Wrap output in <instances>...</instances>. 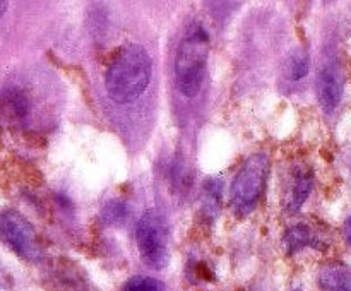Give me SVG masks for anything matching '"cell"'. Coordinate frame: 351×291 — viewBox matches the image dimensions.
Here are the masks:
<instances>
[{
  "instance_id": "6da1fadb",
  "label": "cell",
  "mask_w": 351,
  "mask_h": 291,
  "mask_svg": "<svg viewBox=\"0 0 351 291\" xmlns=\"http://www.w3.org/2000/svg\"><path fill=\"white\" fill-rule=\"evenodd\" d=\"M153 77V60L144 47L125 45L115 53L105 74V88L119 105L132 103L143 94Z\"/></svg>"
},
{
  "instance_id": "7a4b0ae2",
  "label": "cell",
  "mask_w": 351,
  "mask_h": 291,
  "mask_svg": "<svg viewBox=\"0 0 351 291\" xmlns=\"http://www.w3.org/2000/svg\"><path fill=\"white\" fill-rule=\"evenodd\" d=\"M209 57V34L201 23H194L178 45L175 57V86L187 98L201 89Z\"/></svg>"
},
{
  "instance_id": "3957f363",
  "label": "cell",
  "mask_w": 351,
  "mask_h": 291,
  "mask_svg": "<svg viewBox=\"0 0 351 291\" xmlns=\"http://www.w3.org/2000/svg\"><path fill=\"white\" fill-rule=\"evenodd\" d=\"M269 175V157L266 153H254L243 161L232 184V207L245 216L259 202Z\"/></svg>"
},
{
  "instance_id": "277c9868",
  "label": "cell",
  "mask_w": 351,
  "mask_h": 291,
  "mask_svg": "<svg viewBox=\"0 0 351 291\" xmlns=\"http://www.w3.org/2000/svg\"><path fill=\"white\" fill-rule=\"evenodd\" d=\"M136 242L141 259L153 269H163L170 260L168 252V225L165 216L156 209H149L141 216L136 226Z\"/></svg>"
},
{
  "instance_id": "5b68a950",
  "label": "cell",
  "mask_w": 351,
  "mask_h": 291,
  "mask_svg": "<svg viewBox=\"0 0 351 291\" xmlns=\"http://www.w3.org/2000/svg\"><path fill=\"white\" fill-rule=\"evenodd\" d=\"M0 240L23 259L38 260L41 257L36 229L21 212L14 209L0 211Z\"/></svg>"
},
{
  "instance_id": "8992f818",
  "label": "cell",
  "mask_w": 351,
  "mask_h": 291,
  "mask_svg": "<svg viewBox=\"0 0 351 291\" xmlns=\"http://www.w3.org/2000/svg\"><path fill=\"white\" fill-rule=\"evenodd\" d=\"M317 99L324 112H332L339 105L345 91V74L336 60H326L315 81Z\"/></svg>"
},
{
  "instance_id": "52a82bcc",
  "label": "cell",
  "mask_w": 351,
  "mask_h": 291,
  "mask_svg": "<svg viewBox=\"0 0 351 291\" xmlns=\"http://www.w3.org/2000/svg\"><path fill=\"white\" fill-rule=\"evenodd\" d=\"M31 101L19 88H5L0 92V120L7 125H19L27 118Z\"/></svg>"
},
{
  "instance_id": "ba28073f",
  "label": "cell",
  "mask_w": 351,
  "mask_h": 291,
  "mask_svg": "<svg viewBox=\"0 0 351 291\" xmlns=\"http://www.w3.org/2000/svg\"><path fill=\"white\" fill-rule=\"evenodd\" d=\"M319 286L324 291H351V267L331 262L319 273Z\"/></svg>"
},
{
  "instance_id": "9c48e42d",
  "label": "cell",
  "mask_w": 351,
  "mask_h": 291,
  "mask_svg": "<svg viewBox=\"0 0 351 291\" xmlns=\"http://www.w3.org/2000/svg\"><path fill=\"white\" fill-rule=\"evenodd\" d=\"M283 243L287 246L288 255H293L295 252L305 249V246H319V240L315 238L312 229L305 225H297L288 228L283 236Z\"/></svg>"
},
{
  "instance_id": "30bf717a",
  "label": "cell",
  "mask_w": 351,
  "mask_h": 291,
  "mask_svg": "<svg viewBox=\"0 0 351 291\" xmlns=\"http://www.w3.org/2000/svg\"><path fill=\"white\" fill-rule=\"evenodd\" d=\"M312 185H314V180H312L311 173H298L293 180V187H291L290 197H288V209L290 211H298V209L304 205V202L307 201V197L312 192Z\"/></svg>"
},
{
  "instance_id": "8fae6325",
  "label": "cell",
  "mask_w": 351,
  "mask_h": 291,
  "mask_svg": "<svg viewBox=\"0 0 351 291\" xmlns=\"http://www.w3.org/2000/svg\"><path fill=\"white\" fill-rule=\"evenodd\" d=\"M129 214H130L129 205H127L123 201H117V199L110 201L101 211L103 221L108 223V225H113V226L123 225V223L129 219Z\"/></svg>"
},
{
  "instance_id": "7c38bea8",
  "label": "cell",
  "mask_w": 351,
  "mask_h": 291,
  "mask_svg": "<svg viewBox=\"0 0 351 291\" xmlns=\"http://www.w3.org/2000/svg\"><path fill=\"white\" fill-rule=\"evenodd\" d=\"M287 74L291 81H300L308 74V55L305 51L297 50L290 55L287 64Z\"/></svg>"
},
{
  "instance_id": "4fadbf2b",
  "label": "cell",
  "mask_w": 351,
  "mask_h": 291,
  "mask_svg": "<svg viewBox=\"0 0 351 291\" xmlns=\"http://www.w3.org/2000/svg\"><path fill=\"white\" fill-rule=\"evenodd\" d=\"M123 291H167V288L154 277L134 276L127 281Z\"/></svg>"
},
{
  "instance_id": "5bb4252c",
  "label": "cell",
  "mask_w": 351,
  "mask_h": 291,
  "mask_svg": "<svg viewBox=\"0 0 351 291\" xmlns=\"http://www.w3.org/2000/svg\"><path fill=\"white\" fill-rule=\"evenodd\" d=\"M12 286V276L5 270V267L0 266V290H7Z\"/></svg>"
},
{
  "instance_id": "9a60e30c",
  "label": "cell",
  "mask_w": 351,
  "mask_h": 291,
  "mask_svg": "<svg viewBox=\"0 0 351 291\" xmlns=\"http://www.w3.org/2000/svg\"><path fill=\"white\" fill-rule=\"evenodd\" d=\"M343 228H345V236H346V242L350 243V246H351V216L348 219H346L345 221V226H343Z\"/></svg>"
},
{
  "instance_id": "2e32d148",
  "label": "cell",
  "mask_w": 351,
  "mask_h": 291,
  "mask_svg": "<svg viewBox=\"0 0 351 291\" xmlns=\"http://www.w3.org/2000/svg\"><path fill=\"white\" fill-rule=\"evenodd\" d=\"M5 10H7V2H0V17L5 14Z\"/></svg>"
},
{
  "instance_id": "e0dca14e",
  "label": "cell",
  "mask_w": 351,
  "mask_h": 291,
  "mask_svg": "<svg viewBox=\"0 0 351 291\" xmlns=\"http://www.w3.org/2000/svg\"><path fill=\"white\" fill-rule=\"evenodd\" d=\"M295 291H302V290H295Z\"/></svg>"
}]
</instances>
